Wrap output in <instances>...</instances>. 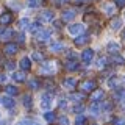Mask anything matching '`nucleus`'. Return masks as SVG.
Segmentation results:
<instances>
[{
    "instance_id": "f257e3e1",
    "label": "nucleus",
    "mask_w": 125,
    "mask_h": 125,
    "mask_svg": "<svg viewBox=\"0 0 125 125\" xmlns=\"http://www.w3.org/2000/svg\"><path fill=\"white\" fill-rule=\"evenodd\" d=\"M17 50H19V47H17V44H14V42H6V44L3 45V53L8 55V56H10V55H11V56L16 55Z\"/></svg>"
},
{
    "instance_id": "f03ea898",
    "label": "nucleus",
    "mask_w": 125,
    "mask_h": 125,
    "mask_svg": "<svg viewBox=\"0 0 125 125\" xmlns=\"http://www.w3.org/2000/svg\"><path fill=\"white\" fill-rule=\"evenodd\" d=\"M95 88H97V83H95V81H92V80H86V81H83V83H80V89H81V92L95 91Z\"/></svg>"
},
{
    "instance_id": "7ed1b4c3",
    "label": "nucleus",
    "mask_w": 125,
    "mask_h": 125,
    "mask_svg": "<svg viewBox=\"0 0 125 125\" xmlns=\"http://www.w3.org/2000/svg\"><path fill=\"white\" fill-rule=\"evenodd\" d=\"M52 36V30H41L36 33V39L39 42H47Z\"/></svg>"
},
{
    "instance_id": "20e7f679",
    "label": "nucleus",
    "mask_w": 125,
    "mask_h": 125,
    "mask_svg": "<svg viewBox=\"0 0 125 125\" xmlns=\"http://www.w3.org/2000/svg\"><path fill=\"white\" fill-rule=\"evenodd\" d=\"M52 97H53V94H44L42 95V99H41V108L42 109H49L50 108V105H52Z\"/></svg>"
},
{
    "instance_id": "39448f33",
    "label": "nucleus",
    "mask_w": 125,
    "mask_h": 125,
    "mask_svg": "<svg viewBox=\"0 0 125 125\" xmlns=\"http://www.w3.org/2000/svg\"><path fill=\"white\" fill-rule=\"evenodd\" d=\"M92 58H94V50L91 49H86L83 53H81V61L84 62V64H89V62L92 61Z\"/></svg>"
},
{
    "instance_id": "423d86ee",
    "label": "nucleus",
    "mask_w": 125,
    "mask_h": 125,
    "mask_svg": "<svg viewBox=\"0 0 125 125\" xmlns=\"http://www.w3.org/2000/svg\"><path fill=\"white\" fill-rule=\"evenodd\" d=\"M83 30H84V27L81 25V23H73V25L69 27V33L72 34V36H77V34L83 33Z\"/></svg>"
},
{
    "instance_id": "0eeeda50",
    "label": "nucleus",
    "mask_w": 125,
    "mask_h": 125,
    "mask_svg": "<svg viewBox=\"0 0 125 125\" xmlns=\"http://www.w3.org/2000/svg\"><path fill=\"white\" fill-rule=\"evenodd\" d=\"M109 62H113V64H116V66H124V62L125 60L120 55H117V53H113L111 56H109Z\"/></svg>"
},
{
    "instance_id": "6e6552de",
    "label": "nucleus",
    "mask_w": 125,
    "mask_h": 125,
    "mask_svg": "<svg viewBox=\"0 0 125 125\" xmlns=\"http://www.w3.org/2000/svg\"><path fill=\"white\" fill-rule=\"evenodd\" d=\"M0 103H2L5 108H13L14 106V100L11 99L10 95L8 97H0Z\"/></svg>"
},
{
    "instance_id": "1a4fd4ad",
    "label": "nucleus",
    "mask_w": 125,
    "mask_h": 125,
    "mask_svg": "<svg viewBox=\"0 0 125 125\" xmlns=\"http://www.w3.org/2000/svg\"><path fill=\"white\" fill-rule=\"evenodd\" d=\"M62 84H64L67 89H72V91H73V89L77 88V80H75V78H64Z\"/></svg>"
},
{
    "instance_id": "9d476101",
    "label": "nucleus",
    "mask_w": 125,
    "mask_h": 125,
    "mask_svg": "<svg viewBox=\"0 0 125 125\" xmlns=\"http://www.w3.org/2000/svg\"><path fill=\"white\" fill-rule=\"evenodd\" d=\"M88 42H89V36H88V34H83V36H77L75 38V45H78V47L88 44Z\"/></svg>"
},
{
    "instance_id": "9b49d317",
    "label": "nucleus",
    "mask_w": 125,
    "mask_h": 125,
    "mask_svg": "<svg viewBox=\"0 0 125 125\" xmlns=\"http://www.w3.org/2000/svg\"><path fill=\"white\" fill-rule=\"evenodd\" d=\"M41 19H42V21H45V22H52L53 21V13L50 10H44L41 13Z\"/></svg>"
},
{
    "instance_id": "f8f14e48",
    "label": "nucleus",
    "mask_w": 125,
    "mask_h": 125,
    "mask_svg": "<svg viewBox=\"0 0 125 125\" xmlns=\"http://www.w3.org/2000/svg\"><path fill=\"white\" fill-rule=\"evenodd\" d=\"M73 17H75V11L73 10H66L64 13H62V21H66V22L72 21Z\"/></svg>"
},
{
    "instance_id": "ddd939ff",
    "label": "nucleus",
    "mask_w": 125,
    "mask_h": 125,
    "mask_svg": "<svg viewBox=\"0 0 125 125\" xmlns=\"http://www.w3.org/2000/svg\"><path fill=\"white\" fill-rule=\"evenodd\" d=\"M19 64H21V67L23 70H30V67H31V61H30V58H27V56H23Z\"/></svg>"
},
{
    "instance_id": "4468645a",
    "label": "nucleus",
    "mask_w": 125,
    "mask_h": 125,
    "mask_svg": "<svg viewBox=\"0 0 125 125\" xmlns=\"http://www.w3.org/2000/svg\"><path fill=\"white\" fill-rule=\"evenodd\" d=\"M11 21H13V16L10 13H5V14L0 16V23H2V25H6V23H10Z\"/></svg>"
},
{
    "instance_id": "2eb2a0df",
    "label": "nucleus",
    "mask_w": 125,
    "mask_h": 125,
    "mask_svg": "<svg viewBox=\"0 0 125 125\" xmlns=\"http://www.w3.org/2000/svg\"><path fill=\"white\" fill-rule=\"evenodd\" d=\"M103 97H105V92H103V91H100V89H97V91H94V92H92V97H91V99H92L94 102H99V100L103 99Z\"/></svg>"
},
{
    "instance_id": "dca6fc26",
    "label": "nucleus",
    "mask_w": 125,
    "mask_h": 125,
    "mask_svg": "<svg viewBox=\"0 0 125 125\" xmlns=\"http://www.w3.org/2000/svg\"><path fill=\"white\" fill-rule=\"evenodd\" d=\"M119 50H120L119 44H116V42H109L108 44V52L109 53H119Z\"/></svg>"
},
{
    "instance_id": "f3484780",
    "label": "nucleus",
    "mask_w": 125,
    "mask_h": 125,
    "mask_svg": "<svg viewBox=\"0 0 125 125\" xmlns=\"http://www.w3.org/2000/svg\"><path fill=\"white\" fill-rule=\"evenodd\" d=\"M5 91H6L8 95H17V94H19V89L16 88V86H11V84H8V86H6Z\"/></svg>"
},
{
    "instance_id": "a211bd4d",
    "label": "nucleus",
    "mask_w": 125,
    "mask_h": 125,
    "mask_svg": "<svg viewBox=\"0 0 125 125\" xmlns=\"http://www.w3.org/2000/svg\"><path fill=\"white\" fill-rule=\"evenodd\" d=\"M116 99L120 103H125V89H117L116 91Z\"/></svg>"
},
{
    "instance_id": "6ab92c4d",
    "label": "nucleus",
    "mask_w": 125,
    "mask_h": 125,
    "mask_svg": "<svg viewBox=\"0 0 125 125\" xmlns=\"http://www.w3.org/2000/svg\"><path fill=\"white\" fill-rule=\"evenodd\" d=\"M89 111H91L92 116L99 114V113H100V105H99V102H94V103L91 105V108H89Z\"/></svg>"
},
{
    "instance_id": "aec40b11",
    "label": "nucleus",
    "mask_w": 125,
    "mask_h": 125,
    "mask_svg": "<svg viewBox=\"0 0 125 125\" xmlns=\"http://www.w3.org/2000/svg\"><path fill=\"white\" fill-rule=\"evenodd\" d=\"M22 103L25 108H30L31 106V95H28V94H25V95H22Z\"/></svg>"
},
{
    "instance_id": "412c9836",
    "label": "nucleus",
    "mask_w": 125,
    "mask_h": 125,
    "mask_svg": "<svg viewBox=\"0 0 125 125\" xmlns=\"http://www.w3.org/2000/svg\"><path fill=\"white\" fill-rule=\"evenodd\" d=\"M122 27V19H113L111 21V28L113 30H119Z\"/></svg>"
},
{
    "instance_id": "4be33fe9",
    "label": "nucleus",
    "mask_w": 125,
    "mask_h": 125,
    "mask_svg": "<svg viewBox=\"0 0 125 125\" xmlns=\"http://www.w3.org/2000/svg\"><path fill=\"white\" fill-rule=\"evenodd\" d=\"M13 78L16 81H19V83H21V81H25V73H23V72H14Z\"/></svg>"
},
{
    "instance_id": "5701e85b",
    "label": "nucleus",
    "mask_w": 125,
    "mask_h": 125,
    "mask_svg": "<svg viewBox=\"0 0 125 125\" xmlns=\"http://www.w3.org/2000/svg\"><path fill=\"white\" fill-rule=\"evenodd\" d=\"M70 99L75 100V102H81V100H84V92H75L70 95Z\"/></svg>"
},
{
    "instance_id": "b1692460",
    "label": "nucleus",
    "mask_w": 125,
    "mask_h": 125,
    "mask_svg": "<svg viewBox=\"0 0 125 125\" xmlns=\"http://www.w3.org/2000/svg\"><path fill=\"white\" fill-rule=\"evenodd\" d=\"M30 31H31V33H38V31H41V23H39V22L30 23Z\"/></svg>"
},
{
    "instance_id": "393cba45",
    "label": "nucleus",
    "mask_w": 125,
    "mask_h": 125,
    "mask_svg": "<svg viewBox=\"0 0 125 125\" xmlns=\"http://www.w3.org/2000/svg\"><path fill=\"white\" fill-rule=\"evenodd\" d=\"M31 60L33 61H44V55H42L41 52H33V55H31Z\"/></svg>"
},
{
    "instance_id": "a878e982",
    "label": "nucleus",
    "mask_w": 125,
    "mask_h": 125,
    "mask_svg": "<svg viewBox=\"0 0 125 125\" xmlns=\"http://www.w3.org/2000/svg\"><path fill=\"white\" fill-rule=\"evenodd\" d=\"M44 119L47 120V122H53L55 120V113L53 111H45L44 113Z\"/></svg>"
},
{
    "instance_id": "bb28decb",
    "label": "nucleus",
    "mask_w": 125,
    "mask_h": 125,
    "mask_svg": "<svg viewBox=\"0 0 125 125\" xmlns=\"http://www.w3.org/2000/svg\"><path fill=\"white\" fill-rule=\"evenodd\" d=\"M50 50H52V52H60V50H62V44H61L60 41L53 42V44L50 45Z\"/></svg>"
},
{
    "instance_id": "cd10ccee",
    "label": "nucleus",
    "mask_w": 125,
    "mask_h": 125,
    "mask_svg": "<svg viewBox=\"0 0 125 125\" xmlns=\"http://www.w3.org/2000/svg\"><path fill=\"white\" fill-rule=\"evenodd\" d=\"M66 69L67 70H77L78 69V62L77 61H69L67 64H66Z\"/></svg>"
},
{
    "instance_id": "c85d7f7f",
    "label": "nucleus",
    "mask_w": 125,
    "mask_h": 125,
    "mask_svg": "<svg viewBox=\"0 0 125 125\" xmlns=\"http://www.w3.org/2000/svg\"><path fill=\"white\" fill-rule=\"evenodd\" d=\"M106 62H108V60H106V58H99V60L95 61V66H97L99 69H103Z\"/></svg>"
},
{
    "instance_id": "c756f323",
    "label": "nucleus",
    "mask_w": 125,
    "mask_h": 125,
    "mask_svg": "<svg viewBox=\"0 0 125 125\" xmlns=\"http://www.w3.org/2000/svg\"><path fill=\"white\" fill-rule=\"evenodd\" d=\"M103 11H105L106 14H114L116 8L113 6V5H108V3H106V5H103Z\"/></svg>"
},
{
    "instance_id": "7c9ffc66",
    "label": "nucleus",
    "mask_w": 125,
    "mask_h": 125,
    "mask_svg": "<svg viewBox=\"0 0 125 125\" xmlns=\"http://www.w3.org/2000/svg\"><path fill=\"white\" fill-rule=\"evenodd\" d=\"M83 111H84L83 105H75V106H72V113H75V114H81Z\"/></svg>"
},
{
    "instance_id": "2f4dec72",
    "label": "nucleus",
    "mask_w": 125,
    "mask_h": 125,
    "mask_svg": "<svg viewBox=\"0 0 125 125\" xmlns=\"http://www.w3.org/2000/svg\"><path fill=\"white\" fill-rule=\"evenodd\" d=\"M117 84H119V78H109V80H108V86H109V88H117Z\"/></svg>"
},
{
    "instance_id": "473e14b6",
    "label": "nucleus",
    "mask_w": 125,
    "mask_h": 125,
    "mask_svg": "<svg viewBox=\"0 0 125 125\" xmlns=\"http://www.w3.org/2000/svg\"><path fill=\"white\" fill-rule=\"evenodd\" d=\"M17 125H38L36 122H33V120H30V119H22V120H19Z\"/></svg>"
},
{
    "instance_id": "72a5a7b5",
    "label": "nucleus",
    "mask_w": 125,
    "mask_h": 125,
    "mask_svg": "<svg viewBox=\"0 0 125 125\" xmlns=\"http://www.w3.org/2000/svg\"><path fill=\"white\" fill-rule=\"evenodd\" d=\"M19 27H21V28H28V27H30V21H28V19H22V21H19Z\"/></svg>"
},
{
    "instance_id": "f704fd0d",
    "label": "nucleus",
    "mask_w": 125,
    "mask_h": 125,
    "mask_svg": "<svg viewBox=\"0 0 125 125\" xmlns=\"http://www.w3.org/2000/svg\"><path fill=\"white\" fill-rule=\"evenodd\" d=\"M75 125H86V117L84 116H78L75 119Z\"/></svg>"
},
{
    "instance_id": "c9c22d12",
    "label": "nucleus",
    "mask_w": 125,
    "mask_h": 125,
    "mask_svg": "<svg viewBox=\"0 0 125 125\" xmlns=\"http://www.w3.org/2000/svg\"><path fill=\"white\" fill-rule=\"evenodd\" d=\"M58 125H69V119H67V116H61L60 119H58Z\"/></svg>"
},
{
    "instance_id": "e433bc0d",
    "label": "nucleus",
    "mask_w": 125,
    "mask_h": 125,
    "mask_svg": "<svg viewBox=\"0 0 125 125\" xmlns=\"http://www.w3.org/2000/svg\"><path fill=\"white\" fill-rule=\"evenodd\" d=\"M102 109L108 113V111H111V109H113V105L108 103V102H105V103H102Z\"/></svg>"
},
{
    "instance_id": "4c0bfd02",
    "label": "nucleus",
    "mask_w": 125,
    "mask_h": 125,
    "mask_svg": "<svg viewBox=\"0 0 125 125\" xmlns=\"http://www.w3.org/2000/svg\"><path fill=\"white\" fill-rule=\"evenodd\" d=\"M39 5H41V2H39V0H28V6L30 8H38Z\"/></svg>"
},
{
    "instance_id": "58836bf2",
    "label": "nucleus",
    "mask_w": 125,
    "mask_h": 125,
    "mask_svg": "<svg viewBox=\"0 0 125 125\" xmlns=\"http://www.w3.org/2000/svg\"><path fill=\"white\" fill-rule=\"evenodd\" d=\"M14 67H16V64H14L13 61H6L5 62V69L6 70H14Z\"/></svg>"
},
{
    "instance_id": "ea45409f",
    "label": "nucleus",
    "mask_w": 125,
    "mask_h": 125,
    "mask_svg": "<svg viewBox=\"0 0 125 125\" xmlns=\"http://www.w3.org/2000/svg\"><path fill=\"white\" fill-rule=\"evenodd\" d=\"M28 86H30L31 89H38V88H39V81H38V80H31L30 83H28Z\"/></svg>"
},
{
    "instance_id": "a19ab883",
    "label": "nucleus",
    "mask_w": 125,
    "mask_h": 125,
    "mask_svg": "<svg viewBox=\"0 0 125 125\" xmlns=\"http://www.w3.org/2000/svg\"><path fill=\"white\" fill-rule=\"evenodd\" d=\"M16 39H17V42H22V44H23V41H25V36H23L22 33H17V34H16Z\"/></svg>"
},
{
    "instance_id": "79ce46f5",
    "label": "nucleus",
    "mask_w": 125,
    "mask_h": 125,
    "mask_svg": "<svg viewBox=\"0 0 125 125\" xmlns=\"http://www.w3.org/2000/svg\"><path fill=\"white\" fill-rule=\"evenodd\" d=\"M114 3L119 8H122V6H125V0H114Z\"/></svg>"
},
{
    "instance_id": "37998d69",
    "label": "nucleus",
    "mask_w": 125,
    "mask_h": 125,
    "mask_svg": "<svg viewBox=\"0 0 125 125\" xmlns=\"http://www.w3.org/2000/svg\"><path fill=\"white\" fill-rule=\"evenodd\" d=\"M114 125H125L124 119H114Z\"/></svg>"
},
{
    "instance_id": "c03bdc74",
    "label": "nucleus",
    "mask_w": 125,
    "mask_h": 125,
    "mask_svg": "<svg viewBox=\"0 0 125 125\" xmlns=\"http://www.w3.org/2000/svg\"><path fill=\"white\" fill-rule=\"evenodd\" d=\"M60 106H61L62 109L67 108V102H66V100H60Z\"/></svg>"
},
{
    "instance_id": "a18cd8bd",
    "label": "nucleus",
    "mask_w": 125,
    "mask_h": 125,
    "mask_svg": "<svg viewBox=\"0 0 125 125\" xmlns=\"http://www.w3.org/2000/svg\"><path fill=\"white\" fill-rule=\"evenodd\" d=\"M58 2V5H66V3H69L70 0H56Z\"/></svg>"
},
{
    "instance_id": "49530a36",
    "label": "nucleus",
    "mask_w": 125,
    "mask_h": 125,
    "mask_svg": "<svg viewBox=\"0 0 125 125\" xmlns=\"http://www.w3.org/2000/svg\"><path fill=\"white\" fill-rule=\"evenodd\" d=\"M67 56H69V58H72V60H73V58H75V53H73V52H67Z\"/></svg>"
},
{
    "instance_id": "de8ad7c7",
    "label": "nucleus",
    "mask_w": 125,
    "mask_h": 125,
    "mask_svg": "<svg viewBox=\"0 0 125 125\" xmlns=\"http://www.w3.org/2000/svg\"><path fill=\"white\" fill-rule=\"evenodd\" d=\"M84 2H86V0H75L77 5H81V3H84Z\"/></svg>"
},
{
    "instance_id": "09e8293b",
    "label": "nucleus",
    "mask_w": 125,
    "mask_h": 125,
    "mask_svg": "<svg viewBox=\"0 0 125 125\" xmlns=\"http://www.w3.org/2000/svg\"><path fill=\"white\" fill-rule=\"evenodd\" d=\"M0 81H6V77L5 75H0Z\"/></svg>"
},
{
    "instance_id": "8fccbe9b",
    "label": "nucleus",
    "mask_w": 125,
    "mask_h": 125,
    "mask_svg": "<svg viewBox=\"0 0 125 125\" xmlns=\"http://www.w3.org/2000/svg\"><path fill=\"white\" fill-rule=\"evenodd\" d=\"M122 39H124V41H125V30L122 31Z\"/></svg>"
}]
</instances>
